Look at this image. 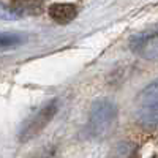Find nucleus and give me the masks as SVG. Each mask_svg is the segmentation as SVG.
<instances>
[{"label":"nucleus","mask_w":158,"mask_h":158,"mask_svg":"<svg viewBox=\"0 0 158 158\" xmlns=\"http://www.w3.org/2000/svg\"><path fill=\"white\" fill-rule=\"evenodd\" d=\"M136 120L146 127L158 125V106H141L136 112Z\"/></svg>","instance_id":"nucleus-6"},{"label":"nucleus","mask_w":158,"mask_h":158,"mask_svg":"<svg viewBox=\"0 0 158 158\" xmlns=\"http://www.w3.org/2000/svg\"><path fill=\"white\" fill-rule=\"evenodd\" d=\"M57 109H59V101L57 100H51L49 103H46L41 109L36 111L35 114H32L27 120L21 125L19 133H18V139L21 142H27V141L36 138L49 125V122L52 118H54Z\"/></svg>","instance_id":"nucleus-2"},{"label":"nucleus","mask_w":158,"mask_h":158,"mask_svg":"<svg viewBox=\"0 0 158 158\" xmlns=\"http://www.w3.org/2000/svg\"><path fill=\"white\" fill-rule=\"evenodd\" d=\"M49 16L57 24L67 25L73 22L77 16V8L73 3H54L49 8Z\"/></svg>","instance_id":"nucleus-4"},{"label":"nucleus","mask_w":158,"mask_h":158,"mask_svg":"<svg viewBox=\"0 0 158 158\" xmlns=\"http://www.w3.org/2000/svg\"><path fill=\"white\" fill-rule=\"evenodd\" d=\"M130 48L142 59L158 60V32L135 36L130 43Z\"/></svg>","instance_id":"nucleus-3"},{"label":"nucleus","mask_w":158,"mask_h":158,"mask_svg":"<svg viewBox=\"0 0 158 158\" xmlns=\"http://www.w3.org/2000/svg\"><path fill=\"white\" fill-rule=\"evenodd\" d=\"M117 115H118V109L114 101L108 98H100L94 101L89 114V123H87L90 136H95V138L104 136L114 127Z\"/></svg>","instance_id":"nucleus-1"},{"label":"nucleus","mask_w":158,"mask_h":158,"mask_svg":"<svg viewBox=\"0 0 158 158\" xmlns=\"http://www.w3.org/2000/svg\"><path fill=\"white\" fill-rule=\"evenodd\" d=\"M130 153H131V146L127 144V142H122V144H118V146L115 147L112 158H128Z\"/></svg>","instance_id":"nucleus-8"},{"label":"nucleus","mask_w":158,"mask_h":158,"mask_svg":"<svg viewBox=\"0 0 158 158\" xmlns=\"http://www.w3.org/2000/svg\"><path fill=\"white\" fill-rule=\"evenodd\" d=\"M25 43V36L15 32H0V51L18 48Z\"/></svg>","instance_id":"nucleus-7"},{"label":"nucleus","mask_w":158,"mask_h":158,"mask_svg":"<svg viewBox=\"0 0 158 158\" xmlns=\"http://www.w3.org/2000/svg\"><path fill=\"white\" fill-rule=\"evenodd\" d=\"M138 101L141 103V106H158V79L141 90Z\"/></svg>","instance_id":"nucleus-5"}]
</instances>
